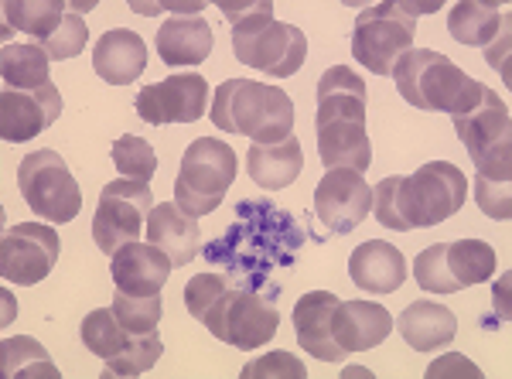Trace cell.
Instances as JSON below:
<instances>
[{
	"mask_svg": "<svg viewBox=\"0 0 512 379\" xmlns=\"http://www.w3.org/2000/svg\"><path fill=\"white\" fill-rule=\"evenodd\" d=\"M468 199V178L451 161L420 164L410 178H383L373 188V212L386 229L414 233L437 226L461 212Z\"/></svg>",
	"mask_w": 512,
	"mask_h": 379,
	"instance_id": "6da1fadb",
	"label": "cell"
},
{
	"mask_svg": "<svg viewBox=\"0 0 512 379\" xmlns=\"http://www.w3.org/2000/svg\"><path fill=\"white\" fill-rule=\"evenodd\" d=\"M366 82L349 65H332L318 79V158L328 171H369L373 144L366 134Z\"/></svg>",
	"mask_w": 512,
	"mask_h": 379,
	"instance_id": "7a4b0ae2",
	"label": "cell"
},
{
	"mask_svg": "<svg viewBox=\"0 0 512 379\" xmlns=\"http://www.w3.org/2000/svg\"><path fill=\"white\" fill-rule=\"evenodd\" d=\"M222 18L233 24V52L243 65L267 72L274 79H291L308 59V38L287 21H274L270 0L253 4H229L219 0Z\"/></svg>",
	"mask_w": 512,
	"mask_h": 379,
	"instance_id": "3957f363",
	"label": "cell"
},
{
	"mask_svg": "<svg viewBox=\"0 0 512 379\" xmlns=\"http://www.w3.org/2000/svg\"><path fill=\"white\" fill-rule=\"evenodd\" d=\"M226 134L250 137L253 144H280L294 134V100L280 86L250 79H226L209 110Z\"/></svg>",
	"mask_w": 512,
	"mask_h": 379,
	"instance_id": "277c9868",
	"label": "cell"
},
{
	"mask_svg": "<svg viewBox=\"0 0 512 379\" xmlns=\"http://www.w3.org/2000/svg\"><path fill=\"white\" fill-rule=\"evenodd\" d=\"M451 120L478 175L512 181V120L502 96L475 79Z\"/></svg>",
	"mask_w": 512,
	"mask_h": 379,
	"instance_id": "5b68a950",
	"label": "cell"
},
{
	"mask_svg": "<svg viewBox=\"0 0 512 379\" xmlns=\"http://www.w3.org/2000/svg\"><path fill=\"white\" fill-rule=\"evenodd\" d=\"M219 342H229L243 352L267 345L277 335L280 308L277 291H253L246 284H229L198 318Z\"/></svg>",
	"mask_w": 512,
	"mask_h": 379,
	"instance_id": "8992f818",
	"label": "cell"
},
{
	"mask_svg": "<svg viewBox=\"0 0 512 379\" xmlns=\"http://www.w3.org/2000/svg\"><path fill=\"white\" fill-rule=\"evenodd\" d=\"M390 76L396 93L427 113H454L475 82L434 48H410L407 55H400Z\"/></svg>",
	"mask_w": 512,
	"mask_h": 379,
	"instance_id": "52a82bcc",
	"label": "cell"
},
{
	"mask_svg": "<svg viewBox=\"0 0 512 379\" xmlns=\"http://www.w3.org/2000/svg\"><path fill=\"white\" fill-rule=\"evenodd\" d=\"M236 178V154L226 140L198 137L181 154V168L175 178V202L188 216H209L226 199Z\"/></svg>",
	"mask_w": 512,
	"mask_h": 379,
	"instance_id": "ba28073f",
	"label": "cell"
},
{
	"mask_svg": "<svg viewBox=\"0 0 512 379\" xmlns=\"http://www.w3.org/2000/svg\"><path fill=\"white\" fill-rule=\"evenodd\" d=\"M417 18L403 11V4H373L359 11L352 28V55L373 76H390L400 55L414 48Z\"/></svg>",
	"mask_w": 512,
	"mask_h": 379,
	"instance_id": "9c48e42d",
	"label": "cell"
},
{
	"mask_svg": "<svg viewBox=\"0 0 512 379\" xmlns=\"http://www.w3.org/2000/svg\"><path fill=\"white\" fill-rule=\"evenodd\" d=\"M21 199L38 219L72 222L82 209V192L59 151H35L18 164Z\"/></svg>",
	"mask_w": 512,
	"mask_h": 379,
	"instance_id": "30bf717a",
	"label": "cell"
},
{
	"mask_svg": "<svg viewBox=\"0 0 512 379\" xmlns=\"http://www.w3.org/2000/svg\"><path fill=\"white\" fill-rule=\"evenodd\" d=\"M154 209V192L147 181H110L99 192L96 219H93V243L106 257L120 250L127 243H137L140 233L147 226V216Z\"/></svg>",
	"mask_w": 512,
	"mask_h": 379,
	"instance_id": "8fae6325",
	"label": "cell"
},
{
	"mask_svg": "<svg viewBox=\"0 0 512 379\" xmlns=\"http://www.w3.org/2000/svg\"><path fill=\"white\" fill-rule=\"evenodd\" d=\"M59 250L62 240L52 226L14 222L4 229V240H0V274L11 284L31 287L52 274L59 263Z\"/></svg>",
	"mask_w": 512,
	"mask_h": 379,
	"instance_id": "7c38bea8",
	"label": "cell"
},
{
	"mask_svg": "<svg viewBox=\"0 0 512 379\" xmlns=\"http://www.w3.org/2000/svg\"><path fill=\"white\" fill-rule=\"evenodd\" d=\"M205 103H209V82L198 72L171 76L164 82H151L137 93L134 110L140 120L164 127V123H195L202 120Z\"/></svg>",
	"mask_w": 512,
	"mask_h": 379,
	"instance_id": "4fadbf2b",
	"label": "cell"
},
{
	"mask_svg": "<svg viewBox=\"0 0 512 379\" xmlns=\"http://www.w3.org/2000/svg\"><path fill=\"white\" fill-rule=\"evenodd\" d=\"M315 212L328 233H352L373 212V188L366 185L362 171L332 168L315 188Z\"/></svg>",
	"mask_w": 512,
	"mask_h": 379,
	"instance_id": "5bb4252c",
	"label": "cell"
},
{
	"mask_svg": "<svg viewBox=\"0 0 512 379\" xmlns=\"http://www.w3.org/2000/svg\"><path fill=\"white\" fill-rule=\"evenodd\" d=\"M62 117V93L48 82L41 89H4L0 93V137L24 144Z\"/></svg>",
	"mask_w": 512,
	"mask_h": 379,
	"instance_id": "9a60e30c",
	"label": "cell"
},
{
	"mask_svg": "<svg viewBox=\"0 0 512 379\" xmlns=\"http://www.w3.org/2000/svg\"><path fill=\"white\" fill-rule=\"evenodd\" d=\"M171 263L158 246L151 243H127L120 246L117 253H113V284H117V291L123 294H134V298H154V294H161V287L168 284L171 277Z\"/></svg>",
	"mask_w": 512,
	"mask_h": 379,
	"instance_id": "2e32d148",
	"label": "cell"
},
{
	"mask_svg": "<svg viewBox=\"0 0 512 379\" xmlns=\"http://www.w3.org/2000/svg\"><path fill=\"white\" fill-rule=\"evenodd\" d=\"M393 315L376 301H338L332 318V335L345 356L376 349L390 339Z\"/></svg>",
	"mask_w": 512,
	"mask_h": 379,
	"instance_id": "e0dca14e",
	"label": "cell"
},
{
	"mask_svg": "<svg viewBox=\"0 0 512 379\" xmlns=\"http://www.w3.org/2000/svg\"><path fill=\"white\" fill-rule=\"evenodd\" d=\"M338 298L332 291H308L301 301L294 304V332L304 352H311L321 362H338L345 359V352L338 349L332 335V318H335Z\"/></svg>",
	"mask_w": 512,
	"mask_h": 379,
	"instance_id": "ac0fdd59",
	"label": "cell"
},
{
	"mask_svg": "<svg viewBox=\"0 0 512 379\" xmlns=\"http://www.w3.org/2000/svg\"><path fill=\"white\" fill-rule=\"evenodd\" d=\"M147 243L158 246L175 267H185L202 250V233H198V219L188 216L178 202H161L147 216Z\"/></svg>",
	"mask_w": 512,
	"mask_h": 379,
	"instance_id": "d6986e66",
	"label": "cell"
},
{
	"mask_svg": "<svg viewBox=\"0 0 512 379\" xmlns=\"http://www.w3.org/2000/svg\"><path fill=\"white\" fill-rule=\"evenodd\" d=\"M147 69V41L130 28H110L93 45V72L110 86L137 82Z\"/></svg>",
	"mask_w": 512,
	"mask_h": 379,
	"instance_id": "ffe728a7",
	"label": "cell"
},
{
	"mask_svg": "<svg viewBox=\"0 0 512 379\" xmlns=\"http://www.w3.org/2000/svg\"><path fill=\"white\" fill-rule=\"evenodd\" d=\"M349 277L366 294H393L407 280V260L386 240H366L352 250Z\"/></svg>",
	"mask_w": 512,
	"mask_h": 379,
	"instance_id": "44dd1931",
	"label": "cell"
},
{
	"mask_svg": "<svg viewBox=\"0 0 512 379\" xmlns=\"http://www.w3.org/2000/svg\"><path fill=\"white\" fill-rule=\"evenodd\" d=\"M393 328L400 339L417 352H441L458 335V318L448 304L437 301H414L396 315Z\"/></svg>",
	"mask_w": 512,
	"mask_h": 379,
	"instance_id": "7402d4cb",
	"label": "cell"
},
{
	"mask_svg": "<svg viewBox=\"0 0 512 379\" xmlns=\"http://www.w3.org/2000/svg\"><path fill=\"white\" fill-rule=\"evenodd\" d=\"M154 48H158L164 65H202L212 52V28L202 14H192V18H168L158 28V38H154Z\"/></svg>",
	"mask_w": 512,
	"mask_h": 379,
	"instance_id": "603a6c76",
	"label": "cell"
},
{
	"mask_svg": "<svg viewBox=\"0 0 512 379\" xmlns=\"http://www.w3.org/2000/svg\"><path fill=\"white\" fill-rule=\"evenodd\" d=\"M304 168V151L301 140L294 134L280 144H253L250 154H246V171L263 192H280L291 181L301 175Z\"/></svg>",
	"mask_w": 512,
	"mask_h": 379,
	"instance_id": "cb8c5ba5",
	"label": "cell"
},
{
	"mask_svg": "<svg viewBox=\"0 0 512 379\" xmlns=\"http://www.w3.org/2000/svg\"><path fill=\"white\" fill-rule=\"evenodd\" d=\"M502 7L499 4H482V0H461L451 7L448 14V31L461 45H492V38L502 28Z\"/></svg>",
	"mask_w": 512,
	"mask_h": 379,
	"instance_id": "d4e9b609",
	"label": "cell"
},
{
	"mask_svg": "<svg viewBox=\"0 0 512 379\" xmlns=\"http://www.w3.org/2000/svg\"><path fill=\"white\" fill-rule=\"evenodd\" d=\"M48 52L41 45H4L0 52V76L4 89H41L48 86Z\"/></svg>",
	"mask_w": 512,
	"mask_h": 379,
	"instance_id": "484cf974",
	"label": "cell"
},
{
	"mask_svg": "<svg viewBox=\"0 0 512 379\" xmlns=\"http://www.w3.org/2000/svg\"><path fill=\"white\" fill-rule=\"evenodd\" d=\"M65 14H69V0H7L4 4V21L24 35H35L38 45L59 28Z\"/></svg>",
	"mask_w": 512,
	"mask_h": 379,
	"instance_id": "4316f807",
	"label": "cell"
},
{
	"mask_svg": "<svg viewBox=\"0 0 512 379\" xmlns=\"http://www.w3.org/2000/svg\"><path fill=\"white\" fill-rule=\"evenodd\" d=\"M0 369L11 379H35V376L59 379V369L48 362L45 345L28 339V335H14V339L0 342Z\"/></svg>",
	"mask_w": 512,
	"mask_h": 379,
	"instance_id": "83f0119b",
	"label": "cell"
},
{
	"mask_svg": "<svg viewBox=\"0 0 512 379\" xmlns=\"http://www.w3.org/2000/svg\"><path fill=\"white\" fill-rule=\"evenodd\" d=\"M79 335H82V345H86V349L93 352V356H99V359L120 356V352L127 349V342L134 339V335L120 325V318H117V311H113V308L89 311V315L82 318Z\"/></svg>",
	"mask_w": 512,
	"mask_h": 379,
	"instance_id": "f1b7e54d",
	"label": "cell"
},
{
	"mask_svg": "<svg viewBox=\"0 0 512 379\" xmlns=\"http://www.w3.org/2000/svg\"><path fill=\"white\" fill-rule=\"evenodd\" d=\"M448 267L458 287H475L495 274V250L485 240H458L448 243Z\"/></svg>",
	"mask_w": 512,
	"mask_h": 379,
	"instance_id": "f546056e",
	"label": "cell"
},
{
	"mask_svg": "<svg viewBox=\"0 0 512 379\" xmlns=\"http://www.w3.org/2000/svg\"><path fill=\"white\" fill-rule=\"evenodd\" d=\"M161 352H164V342H161L158 328H154V332H144V335H134L120 356L106 359L103 376H144L147 369H154V362L161 359Z\"/></svg>",
	"mask_w": 512,
	"mask_h": 379,
	"instance_id": "4dcf8cb0",
	"label": "cell"
},
{
	"mask_svg": "<svg viewBox=\"0 0 512 379\" xmlns=\"http://www.w3.org/2000/svg\"><path fill=\"white\" fill-rule=\"evenodd\" d=\"M414 280L420 284V291H427V294L461 291L458 280L451 277V267H448V243H434V246H427V250L417 253Z\"/></svg>",
	"mask_w": 512,
	"mask_h": 379,
	"instance_id": "1f68e13d",
	"label": "cell"
},
{
	"mask_svg": "<svg viewBox=\"0 0 512 379\" xmlns=\"http://www.w3.org/2000/svg\"><path fill=\"white\" fill-rule=\"evenodd\" d=\"M113 164H117V171L123 178L147 181V185H151L154 171H158V154H154V147L147 144L144 137L123 134L117 144H113Z\"/></svg>",
	"mask_w": 512,
	"mask_h": 379,
	"instance_id": "d6a6232c",
	"label": "cell"
},
{
	"mask_svg": "<svg viewBox=\"0 0 512 379\" xmlns=\"http://www.w3.org/2000/svg\"><path fill=\"white\" fill-rule=\"evenodd\" d=\"M110 308L117 311L120 325L127 328L130 335H144V332H154L161 321V294H154V298H134V294L113 291Z\"/></svg>",
	"mask_w": 512,
	"mask_h": 379,
	"instance_id": "836d02e7",
	"label": "cell"
},
{
	"mask_svg": "<svg viewBox=\"0 0 512 379\" xmlns=\"http://www.w3.org/2000/svg\"><path fill=\"white\" fill-rule=\"evenodd\" d=\"M86 41H89L86 21H82L76 11H69V14H65V21L59 24V28H55L52 35L41 41V48L48 52V59L65 62V59H76V55H82Z\"/></svg>",
	"mask_w": 512,
	"mask_h": 379,
	"instance_id": "e575fe53",
	"label": "cell"
},
{
	"mask_svg": "<svg viewBox=\"0 0 512 379\" xmlns=\"http://www.w3.org/2000/svg\"><path fill=\"white\" fill-rule=\"evenodd\" d=\"M475 202L495 222H509L512 219V192L506 178H485L475 175Z\"/></svg>",
	"mask_w": 512,
	"mask_h": 379,
	"instance_id": "d590c367",
	"label": "cell"
},
{
	"mask_svg": "<svg viewBox=\"0 0 512 379\" xmlns=\"http://www.w3.org/2000/svg\"><path fill=\"white\" fill-rule=\"evenodd\" d=\"M229 284H233V274H219V270H209V274H198V277L188 280V287H185L188 315H192L195 321L202 318L205 308H209V304L216 301Z\"/></svg>",
	"mask_w": 512,
	"mask_h": 379,
	"instance_id": "8d00e7d4",
	"label": "cell"
},
{
	"mask_svg": "<svg viewBox=\"0 0 512 379\" xmlns=\"http://www.w3.org/2000/svg\"><path fill=\"white\" fill-rule=\"evenodd\" d=\"M304 379L308 376V366L301 359L291 356V352H270V356H260L243 366V379Z\"/></svg>",
	"mask_w": 512,
	"mask_h": 379,
	"instance_id": "74e56055",
	"label": "cell"
},
{
	"mask_svg": "<svg viewBox=\"0 0 512 379\" xmlns=\"http://www.w3.org/2000/svg\"><path fill=\"white\" fill-rule=\"evenodd\" d=\"M509 24H512V14L506 11L502 14V28L499 35L492 38V45H485V59L495 72H502V86H512V72H509Z\"/></svg>",
	"mask_w": 512,
	"mask_h": 379,
	"instance_id": "f35d334b",
	"label": "cell"
},
{
	"mask_svg": "<svg viewBox=\"0 0 512 379\" xmlns=\"http://www.w3.org/2000/svg\"><path fill=\"white\" fill-rule=\"evenodd\" d=\"M427 376L437 379V376H468V379H478L482 376V369L475 366V362H468L465 356H458V352H451V356H441L434 362L431 369H427Z\"/></svg>",
	"mask_w": 512,
	"mask_h": 379,
	"instance_id": "ab89813d",
	"label": "cell"
},
{
	"mask_svg": "<svg viewBox=\"0 0 512 379\" xmlns=\"http://www.w3.org/2000/svg\"><path fill=\"white\" fill-rule=\"evenodd\" d=\"M506 298H509V274H502V280L495 284V311L502 315V321H509V304H506Z\"/></svg>",
	"mask_w": 512,
	"mask_h": 379,
	"instance_id": "60d3db41",
	"label": "cell"
}]
</instances>
